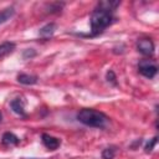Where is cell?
<instances>
[{
	"label": "cell",
	"mask_w": 159,
	"mask_h": 159,
	"mask_svg": "<svg viewBox=\"0 0 159 159\" xmlns=\"http://www.w3.org/2000/svg\"><path fill=\"white\" fill-rule=\"evenodd\" d=\"M77 120L87 127L92 128H104L108 123V117L93 108H83L77 113Z\"/></svg>",
	"instance_id": "2"
},
{
	"label": "cell",
	"mask_w": 159,
	"mask_h": 159,
	"mask_svg": "<svg viewBox=\"0 0 159 159\" xmlns=\"http://www.w3.org/2000/svg\"><path fill=\"white\" fill-rule=\"evenodd\" d=\"M17 82L21 84H26V86H32L35 83H37L39 78L35 75H29V73H19L17 75Z\"/></svg>",
	"instance_id": "8"
},
{
	"label": "cell",
	"mask_w": 159,
	"mask_h": 159,
	"mask_svg": "<svg viewBox=\"0 0 159 159\" xmlns=\"http://www.w3.org/2000/svg\"><path fill=\"white\" fill-rule=\"evenodd\" d=\"M63 6H65L63 2H51V4H47V12H50V14L60 12Z\"/></svg>",
	"instance_id": "13"
},
{
	"label": "cell",
	"mask_w": 159,
	"mask_h": 159,
	"mask_svg": "<svg viewBox=\"0 0 159 159\" xmlns=\"http://www.w3.org/2000/svg\"><path fill=\"white\" fill-rule=\"evenodd\" d=\"M14 15H15V9H14L12 6L5 7L4 10H1V11H0V25H2V24H5L6 21H9Z\"/></svg>",
	"instance_id": "12"
},
{
	"label": "cell",
	"mask_w": 159,
	"mask_h": 159,
	"mask_svg": "<svg viewBox=\"0 0 159 159\" xmlns=\"http://www.w3.org/2000/svg\"><path fill=\"white\" fill-rule=\"evenodd\" d=\"M120 5V1H111V0H103V1H99L97 4V7L99 9H104V10H108V11H114L118 6Z\"/></svg>",
	"instance_id": "10"
},
{
	"label": "cell",
	"mask_w": 159,
	"mask_h": 159,
	"mask_svg": "<svg viewBox=\"0 0 159 159\" xmlns=\"http://www.w3.org/2000/svg\"><path fill=\"white\" fill-rule=\"evenodd\" d=\"M55 31H56V24L55 22H47L46 25H43L39 30V36L43 40H47V39L53 36Z\"/></svg>",
	"instance_id": "7"
},
{
	"label": "cell",
	"mask_w": 159,
	"mask_h": 159,
	"mask_svg": "<svg viewBox=\"0 0 159 159\" xmlns=\"http://www.w3.org/2000/svg\"><path fill=\"white\" fill-rule=\"evenodd\" d=\"M41 142H42V144H43L47 149H50V150H56V149L60 147V144H61V140H60L58 138H56V137H53V135H50V134H47V133H43V134L41 135Z\"/></svg>",
	"instance_id": "5"
},
{
	"label": "cell",
	"mask_w": 159,
	"mask_h": 159,
	"mask_svg": "<svg viewBox=\"0 0 159 159\" xmlns=\"http://www.w3.org/2000/svg\"><path fill=\"white\" fill-rule=\"evenodd\" d=\"M116 147H107L102 152V158L103 159H113L116 157Z\"/></svg>",
	"instance_id": "14"
},
{
	"label": "cell",
	"mask_w": 159,
	"mask_h": 159,
	"mask_svg": "<svg viewBox=\"0 0 159 159\" xmlns=\"http://www.w3.org/2000/svg\"><path fill=\"white\" fill-rule=\"evenodd\" d=\"M138 72L144 76L145 78H154L157 72H158V67L150 61V60H142L138 63Z\"/></svg>",
	"instance_id": "3"
},
{
	"label": "cell",
	"mask_w": 159,
	"mask_h": 159,
	"mask_svg": "<svg viewBox=\"0 0 159 159\" xmlns=\"http://www.w3.org/2000/svg\"><path fill=\"white\" fill-rule=\"evenodd\" d=\"M14 50H15V43L11 42V41H5V42L0 43V58L7 56Z\"/></svg>",
	"instance_id": "11"
},
{
	"label": "cell",
	"mask_w": 159,
	"mask_h": 159,
	"mask_svg": "<svg viewBox=\"0 0 159 159\" xmlns=\"http://www.w3.org/2000/svg\"><path fill=\"white\" fill-rule=\"evenodd\" d=\"M116 21V17L112 11L96 7L89 17L91 24V34H88L89 37H94L101 35L108 26H111Z\"/></svg>",
	"instance_id": "1"
},
{
	"label": "cell",
	"mask_w": 159,
	"mask_h": 159,
	"mask_svg": "<svg viewBox=\"0 0 159 159\" xmlns=\"http://www.w3.org/2000/svg\"><path fill=\"white\" fill-rule=\"evenodd\" d=\"M137 50L144 55V56H148V57H152L154 55V50H155V46H154V42L148 39V37H144V39H140L138 40L137 42Z\"/></svg>",
	"instance_id": "4"
},
{
	"label": "cell",
	"mask_w": 159,
	"mask_h": 159,
	"mask_svg": "<svg viewBox=\"0 0 159 159\" xmlns=\"http://www.w3.org/2000/svg\"><path fill=\"white\" fill-rule=\"evenodd\" d=\"M36 56V51L34 50V48H26V50H24V52H22V58L24 60H31V58H34Z\"/></svg>",
	"instance_id": "17"
},
{
	"label": "cell",
	"mask_w": 159,
	"mask_h": 159,
	"mask_svg": "<svg viewBox=\"0 0 159 159\" xmlns=\"http://www.w3.org/2000/svg\"><path fill=\"white\" fill-rule=\"evenodd\" d=\"M1 143L4 145H17L20 143V138L11 132H5L1 137Z\"/></svg>",
	"instance_id": "9"
},
{
	"label": "cell",
	"mask_w": 159,
	"mask_h": 159,
	"mask_svg": "<svg viewBox=\"0 0 159 159\" xmlns=\"http://www.w3.org/2000/svg\"><path fill=\"white\" fill-rule=\"evenodd\" d=\"M1 122H2V113L0 112V123H1Z\"/></svg>",
	"instance_id": "18"
},
{
	"label": "cell",
	"mask_w": 159,
	"mask_h": 159,
	"mask_svg": "<svg viewBox=\"0 0 159 159\" xmlns=\"http://www.w3.org/2000/svg\"><path fill=\"white\" fill-rule=\"evenodd\" d=\"M10 107L12 109L14 113H16L17 116L22 117V118H26V113H25V102L22 98H15L10 102Z\"/></svg>",
	"instance_id": "6"
},
{
	"label": "cell",
	"mask_w": 159,
	"mask_h": 159,
	"mask_svg": "<svg viewBox=\"0 0 159 159\" xmlns=\"http://www.w3.org/2000/svg\"><path fill=\"white\" fill-rule=\"evenodd\" d=\"M157 142H158V137L152 138V139L145 144V147H144V152H145V153H152V150L154 149V147H155Z\"/></svg>",
	"instance_id": "15"
},
{
	"label": "cell",
	"mask_w": 159,
	"mask_h": 159,
	"mask_svg": "<svg viewBox=\"0 0 159 159\" xmlns=\"http://www.w3.org/2000/svg\"><path fill=\"white\" fill-rule=\"evenodd\" d=\"M106 78H107V81L111 82L113 86H117V76H116V73L113 72V70H108V71H107Z\"/></svg>",
	"instance_id": "16"
}]
</instances>
